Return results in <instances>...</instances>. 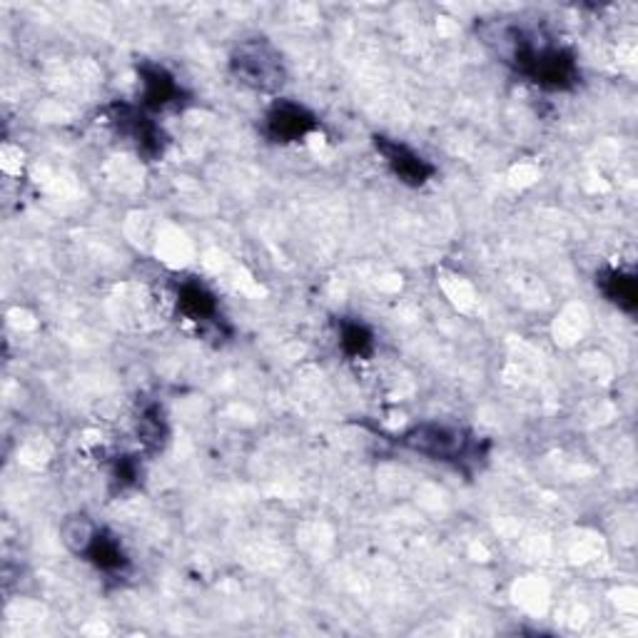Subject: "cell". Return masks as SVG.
Wrapping results in <instances>:
<instances>
[{
    "label": "cell",
    "mask_w": 638,
    "mask_h": 638,
    "mask_svg": "<svg viewBox=\"0 0 638 638\" xmlns=\"http://www.w3.org/2000/svg\"><path fill=\"white\" fill-rule=\"evenodd\" d=\"M110 123L138 150V155L157 160L165 153L163 128H160L153 118H147L143 110L128 106V102H116V106L110 108Z\"/></svg>",
    "instance_id": "4"
},
{
    "label": "cell",
    "mask_w": 638,
    "mask_h": 638,
    "mask_svg": "<svg viewBox=\"0 0 638 638\" xmlns=\"http://www.w3.org/2000/svg\"><path fill=\"white\" fill-rule=\"evenodd\" d=\"M177 307L180 312L193 319V322H210V319L218 317V297H215L208 287L197 279H185V283L177 287Z\"/></svg>",
    "instance_id": "9"
},
{
    "label": "cell",
    "mask_w": 638,
    "mask_h": 638,
    "mask_svg": "<svg viewBox=\"0 0 638 638\" xmlns=\"http://www.w3.org/2000/svg\"><path fill=\"white\" fill-rule=\"evenodd\" d=\"M112 479H116V484L120 486V490H125V486L135 484V479H138L135 459L120 457L118 462H116V469H112Z\"/></svg>",
    "instance_id": "13"
},
{
    "label": "cell",
    "mask_w": 638,
    "mask_h": 638,
    "mask_svg": "<svg viewBox=\"0 0 638 638\" xmlns=\"http://www.w3.org/2000/svg\"><path fill=\"white\" fill-rule=\"evenodd\" d=\"M512 58L516 70L547 90H566L579 80L576 58L559 45H537L519 33L512 41Z\"/></svg>",
    "instance_id": "1"
},
{
    "label": "cell",
    "mask_w": 638,
    "mask_h": 638,
    "mask_svg": "<svg viewBox=\"0 0 638 638\" xmlns=\"http://www.w3.org/2000/svg\"><path fill=\"white\" fill-rule=\"evenodd\" d=\"M340 344L346 356L354 360H364L374 352V334L370 332L367 324L354 322V319H344L340 324Z\"/></svg>",
    "instance_id": "11"
},
{
    "label": "cell",
    "mask_w": 638,
    "mask_h": 638,
    "mask_svg": "<svg viewBox=\"0 0 638 638\" xmlns=\"http://www.w3.org/2000/svg\"><path fill=\"white\" fill-rule=\"evenodd\" d=\"M232 73L242 86L252 90L272 92L285 82V65L279 53L267 41L242 43L232 55Z\"/></svg>",
    "instance_id": "3"
},
{
    "label": "cell",
    "mask_w": 638,
    "mask_h": 638,
    "mask_svg": "<svg viewBox=\"0 0 638 638\" xmlns=\"http://www.w3.org/2000/svg\"><path fill=\"white\" fill-rule=\"evenodd\" d=\"M402 442H405V447H409L411 452H417L421 457L457 466L474 462V457L479 452L474 437L469 435V431L449 425H435V421L411 427L407 435L402 437Z\"/></svg>",
    "instance_id": "2"
},
{
    "label": "cell",
    "mask_w": 638,
    "mask_h": 638,
    "mask_svg": "<svg viewBox=\"0 0 638 638\" xmlns=\"http://www.w3.org/2000/svg\"><path fill=\"white\" fill-rule=\"evenodd\" d=\"M138 437H140V442L150 449V452H157V449L163 447L167 429H165V419L163 415H160L157 407H147L143 415H140Z\"/></svg>",
    "instance_id": "12"
},
{
    "label": "cell",
    "mask_w": 638,
    "mask_h": 638,
    "mask_svg": "<svg viewBox=\"0 0 638 638\" xmlns=\"http://www.w3.org/2000/svg\"><path fill=\"white\" fill-rule=\"evenodd\" d=\"M140 86H143V106L147 110H165L183 100L180 82L160 65H140Z\"/></svg>",
    "instance_id": "7"
},
{
    "label": "cell",
    "mask_w": 638,
    "mask_h": 638,
    "mask_svg": "<svg viewBox=\"0 0 638 638\" xmlns=\"http://www.w3.org/2000/svg\"><path fill=\"white\" fill-rule=\"evenodd\" d=\"M374 147H377V153L384 157V163H387L392 175L409 187H421L435 177V167H431L429 160L421 157L417 150H411L409 145L399 143V140L377 135L374 138Z\"/></svg>",
    "instance_id": "5"
},
{
    "label": "cell",
    "mask_w": 638,
    "mask_h": 638,
    "mask_svg": "<svg viewBox=\"0 0 638 638\" xmlns=\"http://www.w3.org/2000/svg\"><path fill=\"white\" fill-rule=\"evenodd\" d=\"M317 118L293 100H277L265 116V133L275 143H299L317 130Z\"/></svg>",
    "instance_id": "6"
},
{
    "label": "cell",
    "mask_w": 638,
    "mask_h": 638,
    "mask_svg": "<svg viewBox=\"0 0 638 638\" xmlns=\"http://www.w3.org/2000/svg\"><path fill=\"white\" fill-rule=\"evenodd\" d=\"M82 557H86L96 569L106 571V574H120V571H125L130 564L120 541L106 529L92 531L88 547L82 549Z\"/></svg>",
    "instance_id": "8"
},
{
    "label": "cell",
    "mask_w": 638,
    "mask_h": 638,
    "mask_svg": "<svg viewBox=\"0 0 638 638\" xmlns=\"http://www.w3.org/2000/svg\"><path fill=\"white\" fill-rule=\"evenodd\" d=\"M598 287H602V293L612 299V302L624 309V312H634L636 302H638V287H636V277L631 272H624V270H604L602 275L596 277Z\"/></svg>",
    "instance_id": "10"
}]
</instances>
